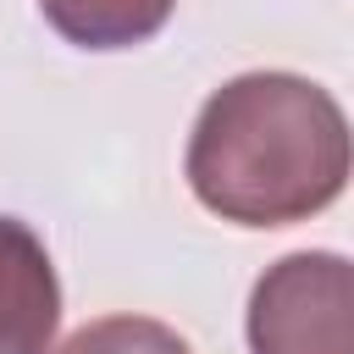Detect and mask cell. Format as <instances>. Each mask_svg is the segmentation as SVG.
<instances>
[{
	"label": "cell",
	"mask_w": 354,
	"mask_h": 354,
	"mask_svg": "<svg viewBox=\"0 0 354 354\" xmlns=\"http://www.w3.org/2000/svg\"><path fill=\"white\" fill-rule=\"evenodd\" d=\"M39 11L77 50H133L166 28L177 0H39Z\"/></svg>",
	"instance_id": "277c9868"
},
{
	"label": "cell",
	"mask_w": 354,
	"mask_h": 354,
	"mask_svg": "<svg viewBox=\"0 0 354 354\" xmlns=\"http://www.w3.org/2000/svg\"><path fill=\"white\" fill-rule=\"evenodd\" d=\"M183 171L210 216L232 227H293L343 194L348 116L299 72H243L199 105Z\"/></svg>",
	"instance_id": "6da1fadb"
},
{
	"label": "cell",
	"mask_w": 354,
	"mask_h": 354,
	"mask_svg": "<svg viewBox=\"0 0 354 354\" xmlns=\"http://www.w3.org/2000/svg\"><path fill=\"white\" fill-rule=\"evenodd\" d=\"M249 354H354V266L299 249L260 271L249 293Z\"/></svg>",
	"instance_id": "7a4b0ae2"
},
{
	"label": "cell",
	"mask_w": 354,
	"mask_h": 354,
	"mask_svg": "<svg viewBox=\"0 0 354 354\" xmlns=\"http://www.w3.org/2000/svg\"><path fill=\"white\" fill-rule=\"evenodd\" d=\"M50 354H194V348L166 321H149V315H100V321H83Z\"/></svg>",
	"instance_id": "5b68a950"
},
{
	"label": "cell",
	"mask_w": 354,
	"mask_h": 354,
	"mask_svg": "<svg viewBox=\"0 0 354 354\" xmlns=\"http://www.w3.org/2000/svg\"><path fill=\"white\" fill-rule=\"evenodd\" d=\"M61 326V282L44 238L0 216V354H50Z\"/></svg>",
	"instance_id": "3957f363"
}]
</instances>
